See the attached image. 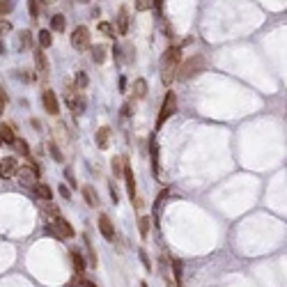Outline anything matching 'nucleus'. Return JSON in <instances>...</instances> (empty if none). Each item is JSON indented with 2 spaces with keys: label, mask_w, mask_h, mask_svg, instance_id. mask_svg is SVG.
<instances>
[{
  "label": "nucleus",
  "mask_w": 287,
  "mask_h": 287,
  "mask_svg": "<svg viewBox=\"0 0 287 287\" xmlns=\"http://www.w3.org/2000/svg\"><path fill=\"white\" fill-rule=\"evenodd\" d=\"M182 62V48L179 46H168L161 58V80L163 85H170L173 79L177 76V67Z\"/></svg>",
  "instance_id": "1"
},
{
  "label": "nucleus",
  "mask_w": 287,
  "mask_h": 287,
  "mask_svg": "<svg viewBox=\"0 0 287 287\" xmlns=\"http://www.w3.org/2000/svg\"><path fill=\"white\" fill-rule=\"evenodd\" d=\"M205 69H207V60H205V55H191L189 60L179 62V67H177V76H175V79L189 80V79H193V76L202 74Z\"/></svg>",
  "instance_id": "2"
},
{
  "label": "nucleus",
  "mask_w": 287,
  "mask_h": 287,
  "mask_svg": "<svg viewBox=\"0 0 287 287\" xmlns=\"http://www.w3.org/2000/svg\"><path fill=\"white\" fill-rule=\"evenodd\" d=\"M175 111H177V96H175V92H165L163 104H161V111H159V117H157V129H161L173 117Z\"/></svg>",
  "instance_id": "3"
},
{
  "label": "nucleus",
  "mask_w": 287,
  "mask_h": 287,
  "mask_svg": "<svg viewBox=\"0 0 287 287\" xmlns=\"http://www.w3.org/2000/svg\"><path fill=\"white\" fill-rule=\"evenodd\" d=\"M64 101H67V106H69V111H71L74 115H76V117L85 113V99L80 96V92H79V90H74V87H69V90H67V95H64Z\"/></svg>",
  "instance_id": "4"
},
{
  "label": "nucleus",
  "mask_w": 287,
  "mask_h": 287,
  "mask_svg": "<svg viewBox=\"0 0 287 287\" xmlns=\"http://www.w3.org/2000/svg\"><path fill=\"white\" fill-rule=\"evenodd\" d=\"M71 48H76V51H85L90 48V30L85 26H79L74 28V32H71Z\"/></svg>",
  "instance_id": "5"
},
{
  "label": "nucleus",
  "mask_w": 287,
  "mask_h": 287,
  "mask_svg": "<svg viewBox=\"0 0 287 287\" xmlns=\"http://www.w3.org/2000/svg\"><path fill=\"white\" fill-rule=\"evenodd\" d=\"M42 106H44V111L48 115H60V101H58V95L53 92V90H44L42 92Z\"/></svg>",
  "instance_id": "6"
},
{
  "label": "nucleus",
  "mask_w": 287,
  "mask_h": 287,
  "mask_svg": "<svg viewBox=\"0 0 287 287\" xmlns=\"http://www.w3.org/2000/svg\"><path fill=\"white\" fill-rule=\"evenodd\" d=\"M124 161V170H122V177H124V184H127V193H129L131 202L136 200V177H133V168L129 165V159L122 157Z\"/></svg>",
  "instance_id": "7"
},
{
  "label": "nucleus",
  "mask_w": 287,
  "mask_h": 287,
  "mask_svg": "<svg viewBox=\"0 0 287 287\" xmlns=\"http://www.w3.org/2000/svg\"><path fill=\"white\" fill-rule=\"evenodd\" d=\"M96 225H99V232H101V237H104L106 241H115V225L108 214H99Z\"/></svg>",
  "instance_id": "8"
},
{
  "label": "nucleus",
  "mask_w": 287,
  "mask_h": 287,
  "mask_svg": "<svg viewBox=\"0 0 287 287\" xmlns=\"http://www.w3.org/2000/svg\"><path fill=\"white\" fill-rule=\"evenodd\" d=\"M18 170V161L14 157H5L0 159V177L2 179H9V177H14Z\"/></svg>",
  "instance_id": "9"
},
{
  "label": "nucleus",
  "mask_w": 287,
  "mask_h": 287,
  "mask_svg": "<svg viewBox=\"0 0 287 287\" xmlns=\"http://www.w3.org/2000/svg\"><path fill=\"white\" fill-rule=\"evenodd\" d=\"M16 175H18V184L23 186V189H32L37 184V177H35V173L28 168V165H18V170H16Z\"/></svg>",
  "instance_id": "10"
},
{
  "label": "nucleus",
  "mask_w": 287,
  "mask_h": 287,
  "mask_svg": "<svg viewBox=\"0 0 287 287\" xmlns=\"http://www.w3.org/2000/svg\"><path fill=\"white\" fill-rule=\"evenodd\" d=\"M69 257H71V264H74V269L83 273V269H85L87 262H85V255L80 253V248H71V251H69Z\"/></svg>",
  "instance_id": "11"
},
{
  "label": "nucleus",
  "mask_w": 287,
  "mask_h": 287,
  "mask_svg": "<svg viewBox=\"0 0 287 287\" xmlns=\"http://www.w3.org/2000/svg\"><path fill=\"white\" fill-rule=\"evenodd\" d=\"M80 193H83V198H85V202H87V207H99V195L95 193V189L90 186V184H85L83 189H80Z\"/></svg>",
  "instance_id": "12"
},
{
  "label": "nucleus",
  "mask_w": 287,
  "mask_h": 287,
  "mask_svg": "<svg viewBox=\"0 0 287 287\" xmlns=\"http://www.w3.org/2000/svg\"><path fill=\"white\" fill-rule=\"evenodd\" d=\"M108 138H111V127H101V129L95 133L96 147H99V149H108Z\"/></svg>",
  "instance_id": "13"
},
{
  "label": "nucleus",
  "mask_w": 287,
  "mask_h": 287,
  "mask_svg": "<svg viewBox=\"0 0 287 287\" xmlns=\"http://www.w3.org/2000/svg\"><path fill=\"white\" fill-rule=\"evenodd\" d=\"M117 32L120 35L129 32V12H127V7H120V14H117Z\"/></svg>",
  "instance_id": "14"
},
{
  "label": "nucleus",
  "mask_w": 287,
  "mask_h": 287,
  "mask_svg": "<svg viewBox=\"0 0 287 287\" xmlns=\"http://www.w3.org/2000/svg\"><path fill=\"white\" fill-rule=\"evenodd\" d=\"M32 55H35L37 71H39V74H44V76H46V74H48V60H46V55H44V48H37V51L32 53Z\"/></svg>",
  "instance_id": "15"
},
{
  "label": "nucleus",
  "mask_w": 287,
  "mask_h": 287,
  "mask_svg": "<svg viewBox=\"0 0 287 287\" xmlns=\"http://www.w3.org/2000/svg\"><path fill=\"white\" fill-rule=\"evenodd\" d=\"M90 55H92V62H95V64H104L106 62V46H101V44L92 46V44H90Z\"/></svg>",
  "instance_id": "16"
},
{
  "label": "nucleus",
  "mask_w": 287,
  "mask_h": 287,
  "mask_svg": "<svg viewBox=\"0 0 287 287\" xmlns=\"http://www.w3.org/2000/svg\"><path fill=\"white\" fill-rule=\"evenodd\" d=\"M149 157H152V173L159 175V145L154 140V136L149 138Z\"/></svg>",
  "instance_id": "17"
},
{
  "label": "nucleus",
  "mask_w": 287,
  "mask_h": 287,
  "mask_svg": "<svg viewBox=\"0 0 287 287\" xmlns=\"http://www.w3.org/2000/svg\"><path fill=\"white\" fill-rule=\"evenodd\" d=\"M32 191H35L37 198H42V200H51V198H53V191H51V186H48V184L37 182L35 186H32Z\"/></svg>",
  "instance_id": "18"
},
{
  "label": "nucleus",
  "mask_w": 287,
  "mask_h": 287,
  "mask_svg": "<svg viewBox=\"0 0 287 287\" xmlns=\"http://www.w3.org/2000/svg\"><path fill=\"white\" fill-rule=\"evenodd\" d=\"M133 96L136 99H145L147 96V80L145 79H136V83H133Z\"/></svg>",
  "instance_id": "19"
},
{
  "label": "nucleus",
  "mask_w": 287,
  "mask_h": 287,
  "mask_svg": "<svg viewBox=\"0 0 287 287\" xmlns=\"http://www.w3.org/2000/svg\"><path fill=\"white\" fill-rule=\"evenodd\" d=\"M14 129L9 127V124H0V143H7V145H12L14 143Z\"/></svg>",
  "instance_id": "20"
},
{
  "label": "nucleus",
  "mask_w": 287,
  "mask_h": 287,
  "mask_svg": "<svg viewBox=\"0 0 287 287\" xmlns=\"http://www.w3.org/2000/svg\"><path fill=\"white\" fill-rule=\"evenodd\" d=\"M14 147H16V152L21 154V157H30V145H28V140H23V138H14V143H12Z\"/></svg>",
  "instance_id": "21"
},
{
  "label": "nucleus",
  "mask_w": 287,
  "mask_h": 287,
  "mask_svg": "<svg viewBox=\"0 0 287 287\" xmlns=\"http://www.w3.org/2000/svg\"><path fill=\"white\" fill-rule=\"evenodd\" d=\"M64 28H67V18L62 16V14H55V16L51 18V30H55V32H64Z\"/></svg>",
  "instance_id": "22"
},
{
  "label": "nucleus",
  "mask_w": 287,
  "mask_h": 287,
  "mask_svg": "<svg viewBox=\"0 0 287 287\" xmlns=\"http://www.w3.org/2000/svg\"><path fill=\"white\" fill-rule=\"evenodd\" d=\"M37 42H39V48H48V46L53 44L51 30H39V35H37Z\"/></svg>",
  "instance_id": "23"
},
{
  "label": "nucleus",
  "mask_w": 287,
  "mask_h": 287,
  "mask_svg": "<svg viewBox=\"0 0 287 287\" xmlns=\"http://www.w3.org/2000/svg\"><path fill=\"white\" fill-rule=\"evenodd\" d=\"M42 209L48 214L51 218H55V216H60V207L55 205V202H51V200H44L42 202Z\"/></svg>",
  "instance_id": "24"
},
{
  "label": "nucleus",
  "mask_w": 287,
  "mask_h": 287,
  "mask_svg": "<svg viewBox=\"0 0 287 287\" xmlns=\"http://www.w3.org/2000/svg\"><path fill=\"white\" fill-rule=\"evenodd\" d=\"M96 28H99V32H101V35L111 37V39H115V37H117V28H113L111 23H106V21H101V23H99Z\"/></svg>",
  "instance_id": "25"
},
{
  "label": "nucleus",
  "mask_w": 287,
  "mask_h": 287,
  "mask_svg": "<svg viewBox=\"0 0 287 287\" xmlns=\"http://www.w3.org/2000/svg\"><path fill=\"white\" fill-rule=\"evenodd\" d=\"M32 46V35L23 30V32H18V48H30Z\"/></svg>",
  "instance_id": "26"
},
{
  "label": "nucleus",
  "mask_w": 287,
  "mask_h": 287,
  "mask_svg": "<svg viewBox=\"0 0 287 287\" xmlns=\"http://www.w3.org/2000/svg\"><path fill=\"white\" fill-rule=\"evenodd\" d=\"M85 239V248H87V262H90V267H96V253H95V248H92V241L87 239V235L83 237Z\"/></svg>",
  "instance_id": "27"
},
{
  "label": "nucleus",
  "mask_w": 287,
  "mask_h": 287,
  "mask_svg": "<svg viewBox=\"0 0 287 287\" xmlns=\"http://www.w3.org/2000/svg\"><path fill=\"white\" fill-rule=\"evenodd\" d=\"M149 221H152L149 216H140L138 218V230H140V237H143V239L149 235Z\"/></svg>",
  "instance_id": "28"
},
{
  "label": "nucleus",
  "mask_w": 287,
  "mask_h": 287,
  "mask_svg": "<svg viewBox=\"0 0 287 287\" xmlns=\"http://www.w3.org/2000/svg\"><path fill=\"white\" fill-rule=\"evenodd\" d=\"M111 165H113V175H115V177H122V170H124L122 157H113V159H111Z\"/></svg>",
  "instance_id": "29"
},
{
  "label": "nucleus",
  "mask_w": 287,
  "mask_h": 287,
  "mask_svg": "<svg viewBox=\"0 0 287 287\" xmlns=\"http://www.w3.org/2000/svg\"><path fill=\"white\" fill-rule=\"evenodd\" d=\"M46 147H48V152H51L53 161H55V163H62V152H60V147H58L55 143H48Z\"/></svg>",
  "instance_id": "30"
},
{
  "label": "nucleus",
  "mask_w": 287,
  "mask_h": 287,
  "mask_svg": "<svg viewBox=\"0 0 287 287\" xmlns=\"http://www.w3.org/2000/svg\"><path fill=\"white\" fill-rule=\"evenodd\" d=\"M87 85H90L87 74H85V71H79V74H76V87H79V90H85Z\"/></svg>",
  "instance_id": "31"
},
{
  "label": "nucleus",
  "mask_w": 287,
  "mask_h": 287,
  "mask_svg": "<svg viewBox=\"0 0 287 287\" xmlns=\"http://www.w3.org/2000/svg\"><path fill=\"white\" fill-rule=\"evenodd\" d=\"M28 9H30L32 21H37L39 18V0H28Z\"/></svg>",
  "instance_id": "32"
},
{
  "label": "nucleus",
  "mask_w": 287,
  "mask_h": 287,
  "mask_svg": "<svg viewBox=\"0 0 287 287\" xmlns=\"http://www.w3.org/2000/svg\"><path fill=\"white\" fill-rule=\"evenodd\" d=\"M133 2H136L138 12H149V9L154 7V0H133Z\"/></svg>",
  "instance_id": "33"
},
{
  "label": "nucleus",
  "mask_w": 287,
  "mask_h": 287,
  "mask_svg": "<svg viewBox=\"0 0 287 287\" xmlns=\"http://www.w3.org/2000/svg\"><path fill=\"white\" fill-rule=\"evenodd\" d=\"M14 9V0H0V16H7Z\"/></svg>",
  "instance_id": "34"
},
{
  "label": "nucleus",
  "mask_w": 287,
  "mask_h": 287,
  "mask_svg": "<svg viewBox=\"0 0 287 287\" xmlns=\"http://www.w3.org/2000/svg\"><path fill=\"white\" fill-rule=\"evenodd\" d=\"M173 269H175V280H177V285L182 287V262L173 260Z\"/></svg>",
  "instance_id": "35"
},
{
  "label": "nucleus",
  "mask_w": 287,
  "mask_h": 287,
  "mask_svg": "<svg viewBox=\"0 0 287 287\" xmlns=\"http://www.w3.org/2000/svg\"><path fill=\"white\" fill-rule=\"evenodd\" d=\"M138 255H140V262H143V267H145L147 271H152V262H149V257H147V251H145V248H140Z\"/></svg>",
  "instance_id": "36"
},
{
  "label": "nucleus",
  "mask_w": 287,
  "mask_h": 287,
  "mask_svg": "<svg viewBox=\"0 0 287 287\" xmlns=\"http://www.w3.org/2000/svg\"><path fill=\"white\" fill-rule=\"evenodd\" d=\"M7 32H12V23L7 18H0V35H7Z\"/></svg>",
  "instance_id": "37"
},
{
  "label": "nucleus",
  "mask_w": 287,
  "mask_h": 287,
  "mask_svg": "<svg viewBox=\"0 0 287 287\" xmlns=\"http://www.w3.org/2000/svg\"><path fill=\"white\" fill-rule=\"evenodd\" d=\"M28 168H30V170H32V173H35V177L37 179H39V175H42V168H39V163H37V161H32V159H30V161H28Z\"/></svg>",
  "instance_id": "38"
},
{
  "label": "nucleus",
  "mask_w": 287,
  "mask_h": 287,
  "mask_svg": "<svg viewBox=\"0 0 287 287\" xmlns=\"http://www.w3.org/2000/svg\"><path fill=\"white\" fill-rule=\"evenodd\" d=\"M58 191H60V195L64 198V200H69V198H71V189L67 186V184H60V186H58Z\"/></svg>",
  "instance_id": "39"
},
{
  "label": "nucleus",
  "mask_w": 287,
  "mask_h": 287,
  "mask_svg": "<svg viewBox=\"0 0 287 287\" xmlns=\"http://www.w3.org/2000/svg\"><path fill=\"white\" fill-rule=\"evenodd\" d=\"M64 175H67V182H69V186H74V189H76V186H79V182H76V177H74V173H71V168H67V170H64Z\"/></svg>",
  "instance_id": "40"
},
{
  "label": "nucleus",
  "mask_w": 287,
  "mask_h": 287,
  "mask_svg": "<svg viewBox=\"0 0 287 287\" xmlns=\"http://www.w3.org/2000/svg\"><path fill=\"white\" fill-rule=\"evenodd\" d=\"M108 191H111V198H113V202L117 205V202H120V195H117V191H115L113 184H108Z\"/></svg>",
  "instance_id": "41"
},
{
  "label": "nucleus",
  "mask_w": 287,
  "mask_h": 287,
  "mask_svg": "<svg viewBox=\"0 0 287 287\" xmlns=\"http://www.w3.org/2000/svg\"><path fill=\"white\" fill-rule=\"evenodd\" d=\"M124 51H127V62H133V46L127 44V46H124Z\"/></svg>",
  "instance_id": "42"
},
{
  "label": "nucleus",
  "mask_w": 287,
  "mask_h": 287,
  "mask_svg": "<svg viewBox=\"0 0 287 287\" xmlns=\"http://www.w3.org/2000/svg\"><path fill=\"white\" fill-rule=\"evenodd\" d=\"M122 113L127 115V117H129L131 113H133V101H127V104H124V108H122Z\"/></svg>",
  "instance_id": "43"
},
{
  "label": "nucleus",
  "mask_w": 287,
  "mask_h": 287,
  "mask_svg": "<svg viewBox=\"0 0 287 287\" xmlns=\"http://www.w3.org/2000/svg\"><path fill=\"white\" fill-rule=\"evenodd\" d=\"M5 104H7V99H5L2 90H0V115H2V111H5Z\"/></svg>",
  "instance_id": "44"
},
{
  "label": "nucleus",
  "mask_w": 287,
  "mask_h": 287,
  "mask_svg": "<svg viewBox=\"0 0 287 287\" xmlns=\"http://www.w3.org/2000/svg\"><path fill=\"white\" fill-rule=\"evenodd\" d=\"M30 124L35 127V131H42V122H39V120H30Z\"/></svg>",
  "instance_id": "45"
},
{
  "label": "nucleus",
  "mask_w": 287,
  "mask_h": 287,
  "mask_svg": "<svg viewBox=\"0 0 287 287\" xmlns=\"http://www.w3.org/2000/svg\"><path fill=\"white\" fill-rule=\"evenodd\" d=\"M39 2H46V5H51V2H55V0H39Z\"/></svg>",
  "instance_id": "46"
},
{
  "label": "nucleus",
  "mask_w": 287,
  "mask_h": 287,
  "mask_svg": "<svg viewBox=\"0 0 287 287\" xmlns=\"http://www.w3.org/2000/svg\"><path fill=\"white\" fill-rule=\"evenodd\" d=\"M140 287H147V283H140Z\"/></svg>",
  "instance_id": "47"
},
{
  "label": "nucleus",
  "mask_w": 287,
  "mask_h": 287,
  "mask_svg": "<svg viewBox=\"0 0 287 287\" xmlns=\"http://www.w3.org/2000/svg\"><path fill=\"white\" fill-rule=\"evenodd\" d=\"M0 53H2V44H0Z\"/></svg>",
  "instance_id": "48"
},
{
  "label": "nucleus",
  "mask_w": 287,
  "mask_h": 287,
  "mask_svg": "<svg viewBox=\"0 0 287 287\" xmlns=\"http://www.w3.org/2000/svg\"><path fill=\"white\" fill-rule=\"evenodd\" d=\"M80 2H90V0H80Z\"/></svg>",
  "instance_id": "49"
}]
</instances>
